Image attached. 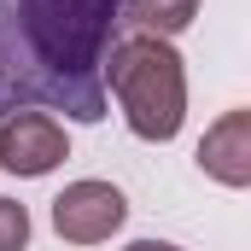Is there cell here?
<instances>
[{"label": "cell", "mask_w": 251, "mask_h": 251, "mask_svg": "<svg viewBox=\"0 0 251 251\" xmlns=\"http://www.w3.org/2000/svg\"><path fill=\"white\" fill-rule=\"evenodd\" d=\"M199 170L222 187H251V111H222L204 128Z\"/></svg>", "instance_id": "obj_5"}, {"label": "cell", "mask_w": 251, "mask_h": 251, "mask_svg": "<svg viewBox=\"0 0 251 251\" xmlns=\"http://www.w3.org/2000/svg\"><path fill=\"white\" fill-rule=\"evenodd\" d=\"M128 222V199L111 181H70L53 199V228L70 246H100Z\"/></svg>", "instance_id": "obj_4"}, {"label": "cell", "mask_w": 251, "mask_h": 251, "mask_svg": "<svg viewBox=\"0 0 251 251\" xmlns=\"http://www.w3.org/2000/svg\"><path fill=\"white\" fill-rule=\"evenodd\" d=\"M29 246V210L18 199H0V251H24Z\"/></svg>", "instance_id": "obj_7"}, {"label": "cell", "mask_w": 251, "mask_h": 251, "mask_svg": "<svg viewBox=\"0 0 251 251\" xmlns=\"http://www.w3.org/2000/svg\"><path fill=\"white\" fill-rule=\"evenodd\" d=\"M105 94H117L134 140H176L187 123V64L158 35H123L105 64Z\"/></svg>", "instance_id": "obj_2"}, {"label": "cell", "mask_w": 251, "mask_h": 251, "mask_svg": "<svg viewBox=\"0 0 251 251\" xmlns=\"http://www.w3.org/2000/svg\"><path fill=\"white\" fill-rule=\"evenodd\" d=\"M117 41L123 0H0V117L64 111L70 123H100Z\"/></svg>", "instance_id": "obj_1"}, {"label": "cell", "mask_w": 251, "mask_h": 251, "mask_svg": "<svg viewBox=\"0 0 251 251\" xmlns=\"http://www.w3.org/2000/svg\"><path fill=\"white\" fill-rule=\"evenodd\" d=\"M123 251H181V246H170V240H134V246H123Z\"/></svg>", "instance_id": "obj_8"}, {"label": "cell", "mask_w": 251, "mask_h": 251, "mask_svg": "<svg viewBox=\"0 0 251 251\" xmlns=\"http://www.w3.org/2000/svg\"><path fill=\"white\" fill-rule=\"evenodd\" d=\"M70 158V134L53 111H12L0 117V170L12 176H53Z\"/></svg>", "instance_id": "obj_3"}, {"label": "cell", "mask_w": 251, "mask_h": 251, "mask_svg": "<svg viewBox=\"0 0 251 251\" xmlns=\"http://www.w3.org/2000/svg\"><path fill=\"white\" fill-rule=\"evenodd\" d=\"M193 18H199V0H123V35L176 41Z\"/></svg>", "instance_id": "obj_6"}]
</instances>
